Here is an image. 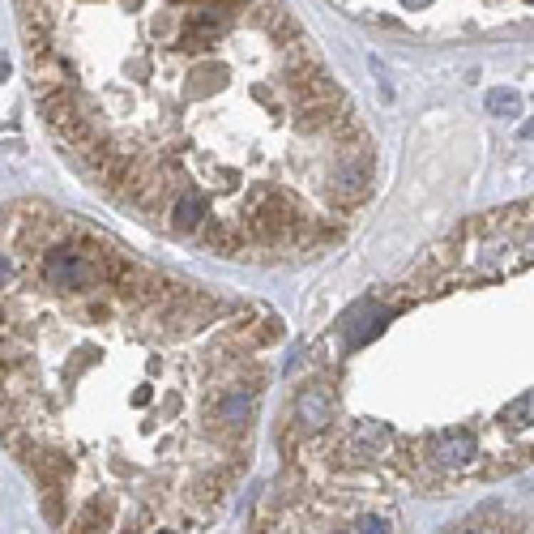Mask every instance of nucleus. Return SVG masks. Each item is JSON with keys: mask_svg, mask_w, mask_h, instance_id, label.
<instances>
[{"mask_svg": "<svg viewBox=\"0 0 534 534\" xmlns=\"http://www.w3.org/2000/svg\"><path fill=\"white\" fill-rule=\"evenodd\" d=\"M351 530H364V534H381V530H389V518H359V522H355V526H351Z\"/></svg>", "mask_w": 534, "mask_h": 534, "instance_id": "obj_6", "label": "nucleus"}, {"mask_svg": "<svg viewBox=\"0 0 534 534\" xmlns=\"http://www.w3.org/2000/svg\"><path fill=\"white\" fill-rule=\"evenodd\" d=\"M428 453H432V462L445 466V471H471V466H479V445H475L466 432H449V436L428 441Z\"/></svg>", "mask_w": 534, "mask_h": 534, "instance_id": "obj_1", "label": "nucleus"}, {"mask_svg": "<svg viewBox=\"0 0 534 534\" xmlns=\"http://www.w3.org/2000/svg\"><path fill=\"white\" fill-rule=\"evenodd\" d=\"M295 411H299L304 428L321 432V428L329 423V411H334V402H329V394H325V389H304V394H299V402H295Z\"/></svg>", "mask_w": 534, "mask_h": 534, "instance_id": "obj_2", "label": "nucleus"}, {"mask_svg": "<svg viewBox=\"0 0 534 534\" xmlns=\"http://www.w3.org/2000/svg\"><path fill=\"white\" fill-rule=\"evenodd\" d=\"M402 4H406V9H423L428 0H402Z\"/></svg>", "mask_w": 534, "mask_h": 534, "instance_id": "obj_7", "label": "nucleus"}, {"mask_svg": "<svg viewBox=\"0 0 534 534\" xmlns=\"http://www.w3.org/2000/svg\"><path fill=\"white\" fill-rule=\"evenodd\" d=\"M488 111H492V115H500V120L522 115V94H518V90H509V86H496V90H488Z\"/></svg>", "mask_w": 534, "mask_h": 534, "instance_id": "obj_3", "label": "nucleus"}, {"mask_svg": "<svg viewBox=\"0 0 534 534\" xmlns=\"http://www.w3.org/2000/svg\"><path fill=\"white\" fill-rule=\"evenodd\" d=\"M509 428H526V423H534V389L526 394V398H518L513 406H505V415H500Z\"/></svg>", "mask_w": 534, "mask_h": 534, "instance_id": "obj_4", "label": "nucleus"}, {"mask_svg": "<svg viewBox=\"0 0 534 534\" xmlns=\"http://www.w3.org/2000/svg\"><path fill=\"white\" fill-rule=\"evenodd\" d=\"M355 445L381 449V445H389V428H385V423H359V428H355Z\"/></svg>", "mask_w": 534, "mask_h": 534, "instance_id": "obj_5", "label": "nucleus"}, {"mask_svg": "<svg viewBox=\"0 0 534 534\" xmlns=\"http://www.w3.org/2000/svg\"><path fill=\"white\" fill-rule=\"evenodd\" d=\"M526 133H530V137H534V124H530V128H526Z\"/></svg>", "mask_w": 534, "mask_h": 534, "instance_id": "obj_8", "label": "nucleus"}]
</instances>
